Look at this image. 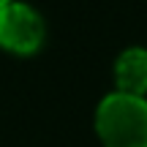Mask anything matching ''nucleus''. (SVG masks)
Instances as JSON below:
<instances>
[{
	"instance_id": "nucleus-3",
	"label": "nucleus",
	"mask_w": 147,
	"mask_h": 147,
	"mask_svg": "<svg viewBox=\"0 0 147 147\" xmlns=\"http://www.w3.org/2000/svg\"><path fill=\"white\" fill-rule=\"evenodd\" d=\"M115 76L123 93L142 95L147 90V49L142 47L125 49L115 63Z\"/></svg>"
},
{
	"instance_id": "nucleus-1",
	"label": "nucleus",
	"mask_w": 147,
	"mask_h": 147,
	"mask_svg": "<svg viewBox=\"0 0 147 147\" xmlns=\"http://www.w3.org/2000/svg\"><path fill=\"white\" fill-rule=\"evenodd\" d=\"M95 131L106 147H147V98L115 90L95 109Z\"/></svg>"
},
{
	"instance_id": "nucleus-2",
	"label": "nucleus",
	"mask_w": 147,
	"mask_h": 147,
	"mask_svg": "<svg viewBox=\"0 0 147 147\" xmlns=\"http://www.w3.org/2000/svg\"><path fill=\"white\" fill-rule=\"evenodd\" d=\"M44 41V19L33 5L8 0L0 5V44L14 52H33Z\"/></svg>"
},
{
	"instance_id": "nucleus-4",
	"label": "nucleus",
	"mask_w": 147,
	"mask_h": 147,
	"mask_svg": "<svg viewBox=\"0 0 147 147\" xmlns=\"http://www.w3.org/2000/svg\"><path fill=\"white\" fill-rule=\"evenodd\" d=\"M3 3H8V0H0V5H3Z\"/></svg>"
}]
</instances>
